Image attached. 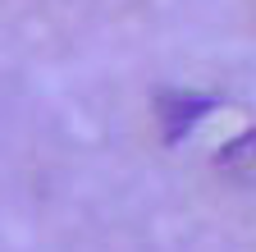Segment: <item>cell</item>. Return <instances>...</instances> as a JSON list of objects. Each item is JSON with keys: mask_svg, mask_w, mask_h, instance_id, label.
<instances>
[{"mask_svg": "<svg viewBox=\"0 0 256 252\" xmlns=\"http://www.w3.org/2000/svg\"><path fill=\"white\" fill-rule=\"evenodd\" d=\"M160 106H165V133H170V138L188 133L192 124H197V119L210 110V101H206V97H165Z\"/></svg>", "mask_w": 256, "mask_h": 252, "instance_id": "cell-1", "label": "cell"}]
</instances>
